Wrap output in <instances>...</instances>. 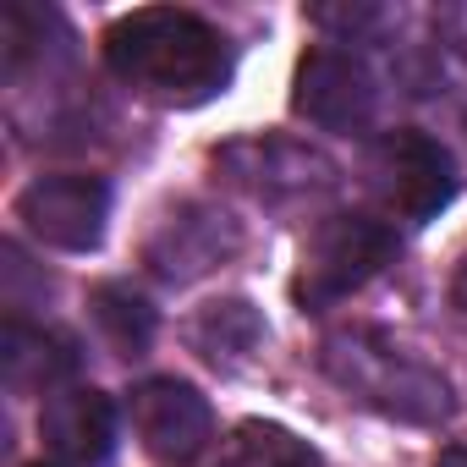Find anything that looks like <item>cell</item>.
<instances>
[{"instance_id":"cell-16","label":"cell","mask_w":467,"mask_h":467,"mask_svg":"<svg viewBox=\"0 0 467 467\" xmlns=\"http://www.w3.org/2000/svg\"><path fill=\"white\" fill-rule=\"evenodd\" d=\"M34 467H61V462H34Z\"/></svg>"},{"instance_id":"cell-13","label":"cell","mask_w":467,"mask_h":467,"mask_svg":"<svg viewBox=\"0 0 467 467\" xmlns=\"http://www.w3.org/2000/svg\"><path fill=\"white\" fill-rule=\"evenodd\" d=\"M220 467H325V462H319V451H314L308 440H297L292 429L254 418V423H243L237 434L225 440Z\"/></svg>"},{"instance_id":"cell-15","label":"cell","mask_w":467,"mask_h":467,"mask_svg":"<svg viewBox=\"0 0 467 467\" xmlns=\"http://www.w3.org/2000/svg\"><path fill=\"white\" fill-rule=\"evenodd\" d=\"M440 467H467V451H445V456H440Z\"/></svg>"},{"instance_id":"cell-12","label":"cell","mask_w":467,"mask_h":467,"mask_svg":"<svg viewBox=\"0 0 467 467\" xmlns=\"http://www.w3.org/2000/svg\"><path fill=\"white\" fill-rule=\"evenodd\" d=\"M88 314H94L99 336H105L121 358H143L149 341H154V330H160L154 308H149L132 286H116V281H105V286L88 292Z\"/></svg>"},{"instance_id":"cell-9","label":"cell","mask_w":467,"mask_h":467,"mask_svg":"<svg viewBox=\"0 0 467 467\" xmlns=\"http://www.w3.org/2000/svg\"><path fill=\"white\" fill-rule=\"evenodd\" d=\"M237 248V231L225 225V214H209V209H182L165 220L160 243L149 248V265L165 275V281H187L209 265H220V254Z\"/></svg>"},{"instance_id":"cell-10","label":"cell","mask_w":467,"mask_h":467,"mask_svg":"<svg viewBox=\"0 0 467 467\" xmlns=\"http://www.w3.org/2000/svg\"><path fill=\"white\" fill-rule=\"evenodd\" d=\"M0 374L12 390H56L61 379L78 374V347L56 330L12 319L0 330Z\"/></svg>"},{"instance_id":"cell-14","label":"cell","mask_w":467,"mask_h":467,"mask_svg":"<svg viewBox=\"0 0 467 467\" xmlns=\"http://www.w3.org/2000/svg\"><path fill=\"white\" fill-rule=\"evenodd\" d=\"M451 303L467 314V259H462V265H456V275H451Z\"/></svg>"},{"instance_id":"cell-6","label":"cell","mask_w":467,"mask_h":467,"mask_svg":"<svg viewBox=\"0 0 467 467\" xmlns=\"http://www.w3.org/2000/svg\"><path fill=\"white\" fill-rule=\"evenodd\" d=\"M127 423L138 445L160 462H192L214 440V412L187 379H143L127 396Z\"/></svg>"},{"instance_id":"cell-4","label":"cell","mask_w":467,"mask_h":467,"mask_svg":"<svg viewBox=\"0 0 467 467\" xmlns=\"http://www.w3.org/2000/svg\"><path fill=\"white\" fill-rule=\"evenodd\" d=\"M396 254V231L374 214H330L308 248H303V275H297V303L325 308L368 286Z\"/></svg>"},{"instance_id":"cell-5","label":"cell","mask_w":467,"mask_h":467,"mask_svg":"<svg viewBox=\"0 0 467 467\" xmlns=\"http://www.w3.org/2000/svg\"><path fill=\"white\" fill-rule=\"evenodd\" d=\"M17 220L34 231L39 243L67 248V254H88L105 237L110 220V187L88 171H61V176H34L17 192Z\"/></svg>"},{"instance_id":"cell-11","label":"cell","mask_w":467,"mask_h":467,"mask_svg":"<svg viewBox=\"0 0 467 467\" xmlns=\"http://www.w3.org/2000/svg\"><path fill=\"white\" fill-rule=\"evenodd\" d=\"M265 341V319L254 303L243 297H225V303H209L198 319H192V347L209 358V363H243L254 347Z\"/></svg>"},{"instance_id":"cell-7","label":"cell","mask_w":467,"mask_h":467,"mask_svg":"<svg viewBox=\"0 0 467 467\" xmlns=\"http://www.w3.org/2000/svg\"><path fill=\"white\" fill-rule=\"evenodd\" d=\"M374 99H379L374 72H368L352 50L319 45V50L303 56L292 105H297V116H308L314 127H325V132H358V127H368Z\"/></svg>"},{"instance_id":"cell-2","label":"cell","mask_w":467,"mask_h":467,"mask_svg":"<svg viewBox=\"0 0 467 467\" xmlns=\"http://www.w3.org/2000/svg\"><path fill=\"white\" fill-rule=\"evenodd\" d=\"M319 363L347 396H358L363 407H374L385 418L418 423V429L445 423L451 407H456L445 374H434L423 358H412L407 347H396L379 330H336V336H325Z\"/></svg>"},{"instance_id":"cell-1","label":"cell","mask_w":467,"mask_h":467,"mask_svg":"<svg viewBox=\"0 0 467 467\" xmlns=\"http://www.w3.org/2000/svg\"><path fill=\"white\" fill-rule=\"evenodd\" d=\"M105 61L132 88L171 99V105H203L231 83V45L214 23L176 6H138L105 28Z\"/></svg>"},{"instance_id":"cell-3","label":"cell","mask_w":467,"mask_h":467,"mask_svg":"<svg viewBox=\"0 0 467 467\" xmlns=\"http://www.w3.org/2000/svg\"><path fill=\"white\" fill-rule=\"evenodd\" d=\"M363 176H368L374 198L407 225L434 220L456 198V160L429 132H412V127H396V132L374 138L368 160H363Z\"/></svg>"},{"instance_id":"cell-8","label":"cell","mask_w":467,"mask_h":467,"mask_svg":"<svg viewBox=\"0 0 467 467\" xmlns=\"http://www.w3.org/2000/svg\"><path fill=\"white\" fill-rule=\"evenodd\" d=\"M39 440L61 467H105L116 456V407L94 385L50 390L39 407Z\"/></svg>"}]
</instances>
